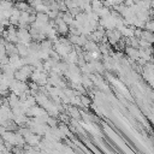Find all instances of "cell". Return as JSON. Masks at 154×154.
I'll return each mask as SVG.
<instances>
[{
	"label": "cell",
	"instance_id": "1",
	"mask_svg": "<svg viewBox=\"0 0 154 154\" xmlns=\"http://www.w3.org/2000/svg\"><path fill=\"white\" fill-rule=\"evenodd\" d=\"M140 38H143L144 41H147L152 45V43H154V32H152L149 30H142Z\"/></svg>",
	"mask_w": 154,
	"mask_h": 154
},
{
	"label": "cell",
	"instance_id": "3",
	"mask_svg": "<svg viewBox=\"0 0 154 154\" xmlns=\"http://www.w3.org/2000/svg\"><path fill=\"white\" fill-rule=\"evenodd\" d=\"M69 113H70L73 118H78V117H79V112H78V109H77L76 107H71V108L69 109Z\"/></svg>",
	"mask_w": 154,
	"mask_h": 154
},
{
	"label": "cell",
	"instance_id": "2",
	"mask_svg": "<svg viewBox=\"0 0 154 154\" xmlns=\"http://www.w3.org/2000/svg\"><path fill=\"white\" fill-rule=\"evenodd\" d=\"M126 53H128L129 58H131V59H135V60H138V59H140L138 49H136V48H134V47H128V48H126Z\"/></svg>",
	"mask_w": 154,
	"mask_h": 154
}]
</instances>
